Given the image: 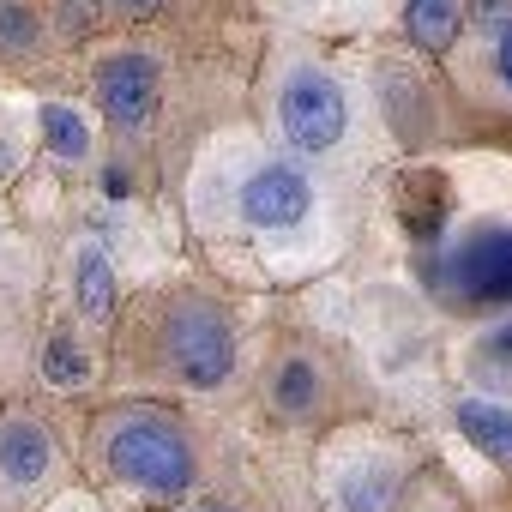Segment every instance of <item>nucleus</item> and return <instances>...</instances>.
<instances>
[{"instance_id": "12", "label": "nucleus", "mask_w": 512, "mask_h": 512, "mask_svg": "<svg viewBox=\"0 0 512 512\" xmlns=\"http://www.w3.org/2000/svg\"><path fill=\"white\" fill-rule=\"evenodd\" d=\"M482 380H494V386H512V320L506 326H494L482 344H476V362H470Z\"/></svg>"}, {"instance_id": "16", "label": "nucleus", "mask_w": 512, "mask_h": 512, "mask_svg": "<svg viewBox=\"0 0 512 512\" xmlns=\"http://www.w3.org/2000/svg\"><path fill=\"white\" fill-rule=\"evenodd\" d=\"M500 79H506V91H512V25L500 31Z\"/></svg>"}, {"instance_id": "13", "label": "nucleus", "mask_w": 512, "mask_h": 512, "mask_svg": "<svg viewBox=\"0 0 512 512\" xmlns=\"http://www.w3.org/2000/svg\"><path fill=\"white\" fill-rule=\"evenodd\" d=\"M43 374H49L55 386H85V380H91V362L79 356L73 338H49V350H43Z\"/></svg>"}, {"instance_id": "14", "label": "nucleus", "mask_w": 512, "mask_h": 512, "mask_svg": "<svg viewBox=\"0 0 512 512\" xmlns=\"http://www.w3.org/2000/svg\"><path fill=\"white\" fill-rule=\"evenodd\" d=\"M278 410L284 416H308L314 410V368L308 362H284V374H278Z\"/></svg>"}, {"instance_id": "3", "label": "nucleus", "mask_w": 512, "mask_h": 512, "mask_svg": "<svg viewBox=\"0 0 512 512\" xmlns=\"http://www.w3.org/2000/svg\"><path fill=\"white\" fill-rule=\"evenodd\" d=\"M163 350H169V362H175V374H181L187 386H223L229 368H235L229 320H223L211 302H181V308L169 314Z\"/></svg>"}, {"instance_id": "2", "label": "nucleus", "mask_w": 512, "mask_h": 512, "mask_svg": "<svg viewBox=\"0 0 512 512\" xmlns=\"http://www.w3.org/2000/svg\"><path fill=\"white\" fill-rule=\"evenodd\" d=\"M278 121H284V139L296 151H332L350 127V103L338 91L332 73L320 67H296L278 91Z\"/></svg>"}, {"instance_id": "11", "label": "nucleus", "mask_w": 512, "mask_h": 512, "mask_svg": "<svg viewBox=\"0 0 512 512\" xmlns=\"http://www.w3.org/2000/svg\"><path fill=\"white\" fill-rule=\"evenodd\" d=\"M43 133H49V145H55V157H85L91 151V133H85V121H79V109H67V103H55V109H43Z\"/></svg>"}, {"instance_id": "7", "label": "nucleus", "mask_w": 512, "mask_h": 512, "mask_svg": "<svg viewBox=\"0 0 512 512\" xmlns=\"http://www.w3.org/2000/svg\"><path fill=\"white\" fill-rule=\"evenodd\" d=\"M458 428L476 452H488L494 464L512 470V410L506 404H482V398H464L458 404Z\"/></svg>"}, {"instance_id": "4", "label": "nucleus", "mask_w": 512, "mask_h": 512, "mask_svg": "<svg viewBox=\"0 0 512 512\" xmlns=\"http://www.w3.org/2000/svg\"><path fill=\"white\" fill-rule=\"evenodd\" d=\"M434 284L452 296V302H470V308H494V302H512V229H476L452 260L434 272Z\"/></svg>"}, {"instance_id": "8", "label": "nucleus", "mask_w": 512, "mask_h": 512, "mask_svg": "<svg viewBox=\"0 0 512 512\" xmlns=\"http://www.w3.org/2000/svg\"><path fill=\"white\" fill-rule=\"evenodd\" d=\"M49 458H55V446H49V434L37 422H7L0 428V470L13 482H37L49 470Z\"/></svg>"}, {"instance_id": "1", "label": "nucleus", "mask_w": 512, "mask_h": 512, "mask_svg": "<svg viewBox=\"0 0 512 512\" xmlns=\"http://www.w3.org/2000/svg\"><path fill=\"white\" fill-rule=\"evenodd\" d=\"M103 452H109V470L127 476L133 488L145 494H181L187 476H193V452L187 440L157 422V416H121L109 434H103Z\"/></svg>"}, {"instance_id": "9", "label": "nucleus", "mask_w": 512, "mask_h": 512, "mask_svg": "<svg viewBox=\"0 0 512 512\" xmlns=\"http://www.w3.org/2000/svg\"><path fill=\"white\" fill-rule=\"evenodd\" d=\"M410 37L428 55L452 49V37H458V0H410Z\"/></svg>"}, {"instance_id": "17", "label": "nucleus", "mask_w": 512, "mask_h": 512, "mask_svg": "<svg viewBox=\"0 0 512 512\" xmlns=\"http://www.w3.org/2000/svg\"><path fill=\"white\" fill-rule=\"evenodd\" d=\"M199 512H229V506H199Z\"/></svg>"}, {"instance_id": "15", "label": "nucleus", "mask_w": 512, "mask_h": 512, "mask_svg": "<svg viewBox=\"0 0 512 512\" xmlns=\"http://www.w3.org/2000/svg\"><path fill=\"white\" fill-rule=\"evenodd\" d=\"M0 43H13V49L31 43V19H25L19 7H0Z\"/></svg>"}, {"instance_id": "18", "label": "nucleus", "mask_w": 512, "mask_h": 512, "mask_svg": "<svg viewBox=\"0 0 512 512\" xmlns=\"http://www.w3.org/2000/svg\"><path fill=\"white\" fill-rule=\"evenodd\" d=\"M133 7H151V0H133Z\"/></svg>"}, {"instance_id": "10", "label": "nucleus", "mask_w": 512, "mask_h": 512, "mask_svg": "<svg viewBox=\"0 0 512 512\" xmlns=\"http://www.w3.org/2000/svg\"><path fill=\"white\" fill-rule=\"evenodd\" d=\"M79 308H85V320H109V308H115V272H109V253H97V247L79 253Z\"/></svg>"}, {"instance_id": "5", "label": "nucleus", "mask_w": 512, "mask_h": 512, "mask_svg": "<svg viewBox=\"0 0 512 512\" xmlns=\"http://www.w3.org/2000/svg\"><path fill=\"white\" fill-rule=\"evenodd\" d=\"M308 205H314L308 181H302L296 169H278V163L260 169V175L241 187V217L260 223V229H290V223L308 217Z\"/></svg>"}, {"instance_id": "6", "label": "nucleus", "mask_w": 512, "mask_h": 512, "mask_svg": "<svg viewBox=\"0 0 512 512\" xmlns=\"http://www.w3.org/2000/svg\"><path fill=\"white\" fill-rule=\"evenodd\" d=\"M97 103H103L109 121L139 127V121L151 115V103H157V67H151L145 55H115V61L97 73Z\"/></svg>"}]
</instances>
